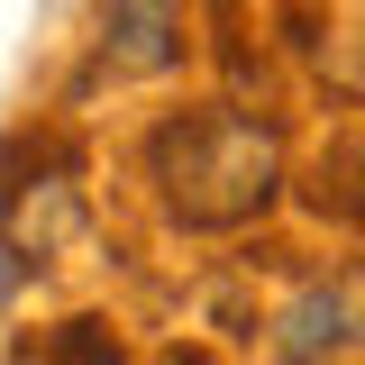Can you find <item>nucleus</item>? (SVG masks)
I'll return each instance as SVG.
<instances>
[{
	"mask_svg": "<svg viewBox=\"0 0 365 365\" xmlns=\"http://www.w3.org/2000/svg\"><path fill=\"white\" fill-rule=\"evenodd\" d=\"M146 174L182 228H247L283 192V128L237 110V101H201V110L155 119Z\"/></svg>",
	"mask_w": 365,
	"mask_h": 365,
	"instance_id": "nucleus-1",
	"label": "nucleus"
},
{
	"mask_svg": "<svg viewBox=\"0 0 365 365\" xmlns=\"http://www.w3.org/2000/svg\"><path fill=\"white\" fill-rule=\"evenodd\" d=\"M356 338H365V265L356 256L311 274V283L274 311V356L283 365H329V356H347Z\"/></svg>",
	"mask_w": 365,
	"mask_h": 365,
	"instance_id": "nucleus-2",
	"label": "nucleus"
},
{
	"mask_svg": "<svg viewBox=\"0 0 365 365\" xmlns=\"http://www.w3.org/2000/svg\"><path fill=\"white\" fill-rule=\"evenodd\" d=\"M83 237V165L64 155L46 182H9L0 192V247L19 256V265H46L55 247H73Z\"/></svg>",
	"mask_w": 365,
	"mask_h": 365,
	"instance_id": "nucleus-3",
	"label": "nucleus"
},
{
	"mask_svg": "<svg viewBox=\"0 0 365 365\" xmlns=\"http://www.w3.org/2000/svg\"><path fill=\"white\" fill-rule=\"evenodd\" d=\"M302 201L338 228H365V128H338L302 174Z\"/></svg>",
	"mask_w": 365,
	"mask_h": 365,
	"instance_id": "nucleus-4",
	"label": "nucleus"
},
{
	"mask_svg": "<svg viewBox=\"0 0 365 365\" xmlns=\"http://www.w3.org/2000/svg\"><path fill=\"white\" fill-rule=\"evenodd\" d=\"M101 55L128 64V73L182 64V9H110V19H101Z\"/></svg>",
	"mask_w": 365,
	"mask_h": 365,
	"instance_id": "nucleus-5",
	"label": "nucleus"
},
{
	"mask_svg": "<svg viewBox=\"0 0 365 365\" xmlns=\"http://www.w3.org/2000/svg\"><path fill=\"white\" fill-rule=\"evenodd\" d=\"M37 365H128V356H119L110 319H64V329L37 338Z\"/></svg>",
	"mask_w": 365,
	"mask_h": 365,
	"instance_id": "nucleus-6",
	"label": "nucleus"
},
{
	"mask_svg": "<svg viewBox=\"0 0 365 365\" xmlns=\"http://www.w3.org/2000/svg\"><path fill=\"white\" fill-rule=\"evenodd\" d=\"M19 283H28V265H19V256L0 247V311H9V292H19Z\"/></svg>",
	"mask_w": 365,
	"mask_h": 365,
	"instance_id": "nucleus-7",
	"label": "nucleus"
},
{
	"mask_svg": "<svg viewBox=\"0 0 365 365\" xmlns=\"http://www.w3.org/2000/svg\"><path fill=\"white\" fill-rule=\"evenodd\" d=\"M165 365H210V356H182V347H174V356H165Z\"/></svg>",
	"mask_w": 365,
	"mask_h": 365,
	"instance_id": "nucleus-8",
	"label": "nucleus"
}]
</instances>
